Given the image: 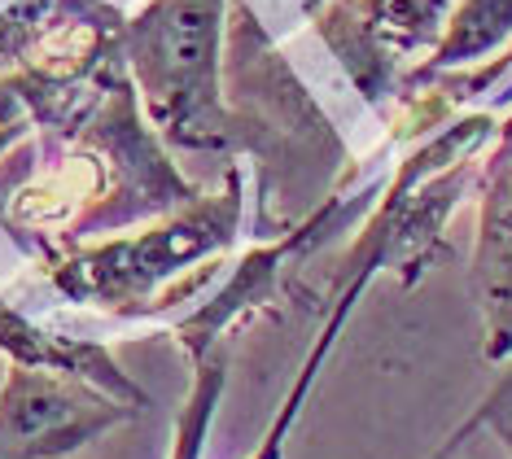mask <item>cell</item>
<instances>
[{"mask_svg": "<svg viewBox=\"0 0 512 459\" xmlns=\"http://www.w3.org/2000/svg\"><path fill=\"white\" fill-rule=\"evenodd\" d=\"M477 241H473V298L482 315V359L512 355V114L499 123L495 145L477 180Z\"/></svg>", "mask_w": 512, "mask_h": 459, "instance_id": "obj_6", "label": "cell"}, {"mask_svg": "<svg viewBox=\"0 0 512 459\" xmlns=\"http://www.w3.org/2000/svg\"><path fill=\"white\" fill-rule=\"evenodd\" d=\"M372 197H381L377 188L324 197V206L311 210V215L302 219L298 228L281 232V237H272L267 245H259V250H250L246 258H241L228 285L219 289L215 298H206L197 311L184 315L176 328H171V337L180 341V350L189 355V363L202 359L206 350H215L232 324H241L250 311H259L263 302H272L276 285H281V280L294 272V267L307 263V258L316 254L337 228H351V223L364 215V210L377 206Z\"/></svg>", "mask_w": 512, "mask_h": 459, "instance_id": "obj_5", "label": "cell"}, {"mask_svg": "<svg viewBox=\"0 0 512 459\" xmlns=\"http://www.w3.org/2000/svg\"><path fill=\"white\" fill-rule=\"evenodd\" d=\"M456 0H307L320 40L364 101L399 92L412 57L434 49Z\"/></svg>", "mask_w": 512, "mask_h": 459, "instance_id": "obj_4", "label": "cell"}, {"mask_svg": "<svg viewBox=\"0 0 512 459\" xmlns=\"http://www.w3.org/2000/svg\"><path fill=\"white\" fill-rule=\"evenodd\" d=\"M241 215L246 175L232 167L215 193H197L189 206L171 210L141 232L53 250L44 258V272L66 302L119 320H149L180 306L184 293L219 272L215 263L237 245Z\"/></svg>", "mask_w": 512, "mask_h": 459, "instance_id": "obj_1", "label": "cell"}, {"mask_svg": "<svg viewBox=\"0 0 512 459\" xmlns=\"http://www.w3.org/2000/svg\"><path fill=\"white\" fill-rule=\"evenodd\" d=\"M508 368H504V376H499L495 381V390L486 394V403L473 411L469 420H464V425L451 433V442L442 446V451L434 455V459H451L464 446V438H469V433H477V429H491L499 442H504V451H508V459H512V355L504 359Z\"/></svg>", "mask_w": 512, "mask_h": 459, "instance_id": "obj_11", "label": "cell"}, {"mask_svg": "<svg viewBox=\"0 0 512 459\" xmlns=\"http://www.w3.org/2000/svg\"><path fill=\"white\" fill-rule=\"evenodd\" d=\"M36 132V119H31V105L22 101L18 84L9 75H0V158L9 149H18L22 140Z\"/></svg>", "mask_w": 512, "mask_h": 459, "instance_id": "obj_12", "label": "cell"}, {"mask_svg": "<svg viewBox=\"0 0 512 459\" xmlns=\"http://www.w3.org/2000/svg\"><path fill=\"white\" fill-rule=\"evenodd\" d=\"M228 0H145L123 27V66L145 123L184 153H237L224 92Z\"/></svg>", "mask_w": 512, "mask_h": 459, "instance_id": "obj_2", "label": "cell"}, {"mask_svg": "<svg viewBox=\"0 0 512 459\" xmlns=\"http://www.w3.org/2000/svg\"><path fill=\"white\" fill-rule=\"evenodd\" d=\"M512 49V0H456L438 44L429 49L425 62H416L403 75L399 92H412L438 75L464 66H482L491 53Z\"/></svg>", "mask_w": 512, "mask_h": 459, "instance_id": "obj_9", "label": "cell"}, {"mask_svg": "<svg viewBox=\"0 0 512 459\" xmlns=\"http://www.w3.org/2000/svg\"><path fill=\"white\" fill-rule=\"evenodd\" d=\"M224 385H228L224 346H215V350H206L202 359H193V381H189V394H184V407L176 416V433H171L167 459H202L206 455V438H211Z\"/></svg>", "mask_w": 512, "mask_h": 459, "instance_id": "obj_10", "label": "cell"}, {"mask_svg": "<svg viewBox=\"0 0 512 459\" xmlns=\"http://www.w3.org/2000/svg\"><path fill=\"white\" fill-rule=\"evenodd\" d=\"M377 272H386V267H381L372 254H355V250L346 254L342 272H337V280H333V289H337V293H333V306H329V320H324V328L316 333V341H311V350H307V359H302L298 376L289 381V390H285V398H281V407H276V416H272V425H267L263 442L254 446L246 459H285L289 429H294V420L302 416V407H307L311 390H316L320 368H324V359H329V350L337 346V337H342L346 320H351L359 293L368 289V280L377 276Z\"/></svg>", "mask_w": 512, "mask_h": 459, "instance_id": "obj_8", "label": "cell"}, {"mask_svg": "<svg viewBox=\"0 0 512 459\" xmlns=\"http://www.w3.org/2000/svg\"><path fill=\"white\" fill-rule=\"evenodd\" d=\"M0 5H5V0H0Z\"/></svg>", "mask_w": 512, "mask_h": 459, "instance_id": "obj_13", "label": "cell"}, {"mask_svg": "<svg viewBox=\"0 0 512 459\" xmlns=\"http://www.w3.org/2000/svg\"><path fill=\"white\" fill-rule=\"evenodd\" d=\"M0 355L9 363H18V368H44V372H66V376H79V381H92L106 394L123 398V403H132L141 411L149 407V394L114 363V355L101 341L49 333V328L27 320V315H22L18 306H9L5 298H0Z\"/></svg>", "mask_w": 512, "mask_h": 459, "instance_id": "obj_7", "label": "cell"}, {"mask_svg": "<svg viewBox=\"0 0 512 459\" xmlns=\"http://www.w3.org/2000/svg\"><path fill=\"white\" fill-rule=\"evenodd\" d=\"M136 416L141 407L92 381L9 363L0 381V459H71Z\"/></svg>", "mask_w": 512, "mask_h": 459, "instance_id": "obj_3", "label": "cell"}]
</instances>
